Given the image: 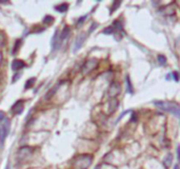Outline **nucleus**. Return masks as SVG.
Masks as SVG:
<instances>
[{
    "label": "nucleus",
    "mask_w": 180,
    "mask_h": 169,
    "mask_svg": "<svg viewBox=\"0 0 180 169\" xmlns=\"http://www.w3.org/2000/svg\"><path fill=\"white\" fill-rule=\"evenodd\" d=\"M93 157L91 154H80L76 157L72 162L73 169H87L91 166Z\"/></svg>",
    "instance_id": "f257e3e1"
},
{
    "label": "nucleus",
    "mask_w": 180,
    "mask_h": 169,
    "mask_svg": "<svg viewBox=\"0 0 180 169\" xmlns=\"http://www.w3.org/2000/svg\"><path fill=\"white\" fill-rule=\"evenodd\" d=\"M154 105H155L156 107H158L159 109H161V110L171 112L176 117H179L180 107L178 106V104H176V102H154Z\"/></svg>",
    "instance_id": "f03ea898"
},
{
    "label": "nucleus",
    "mask_w": 180,
    "mask_h": 169,
    "mask_svg": "<svg viewBox=\"0 0 180 169\" xmlns=\"http://www.w3.org/2000/svg\"><path fill=\"white\" fill-rule=\"evenodd\" d=\"M11 122L8 119H3V124L0 126V147H3L5 138L10 132Z\"/></svg>",
    "instance_id": "7ed1b4c3"
},
{
    "label": "nucleus",
    "mask_w": 180,
    "mask_h": 169,
    "mask_svg": "<svg viewBox=\"0 0 180 169\" xmlns=\"http://www.w3.org/2000/svg\"><path fill=\"white\" fill-rule=\"evenodd\" d=\"M97 65H98V60H97V59H95V58L87 60L84 63V65L82 66V69H81V70H82V74L87 75V74L91 73V72L93 71L96 67H97Z\"/></svg>",
    "instance_id": "20e7f679"
},
{
    "label": "nucleus",
    "mask_w": 180,
    "mask_h": 169,
    "mask_svg": "<svg viewBox=\"0 0 180 169\" xmlns=\"http://www.w3.org/2000/svg\"><path fill=\"white\" fill-rule=\"evenodd\" d=\"M32 154H33V149L31 147H21L18 150V153H17V159H18V161H24L29 157H31Z\"/></svg>",
    "instance_id": "39448f33"
},
{
    "label": "nucleus",
    "mask_w": 180,
    "mask_h": 169,
    "mask_svg": "<svg viewBox=\"0 0 180 169\" xmlns=\"http://www.w3.org/2000/svg\"><path fill=\"white\" fill-rule=\"evenodd\" d=\"M23 108H24L23 100H17V102L12 106V108H11V112H12L13 114H15V115L20 114V113H22Z\"/></svg>",
    "instance_id": "423d86ee"
},
{
    "label": "nucleus",
    "mask_w": 180,
    "mask_h": 169,
    "mask_svg": "<svg viewBox=\"0 0 180 169\" xmlns=\"http://www.w3.org/2000/svg\"><path fill=\"white\" fill-rule=\"evenodd\" d=\"M120 90H121L120 89V86L117 83H112L110 89H109V95L111 97H115V96H117L120 93Z\"/></svg>",
    "instance_id": "0eeeda50"
},
{
    "label": "nucleus",
    "mask_w": 180,
    "mask_h": 169,
    "mask_svg": "<svg viewBox=\"0 0 180 169\" xmlns=\"http://www.w3.org/2000/svg\"><path fill=\"white\" fill-rule=\"evenodd\" d=\"M85 38H87V34H84V33L79 34V36L76 38V41H75V48H74L75 52L78 51V49H80L81 47H82L83 41L85 40Z\"/></svg>",
    "instance_id": "6e6552de"
},
{
    "label": "nucleus",
    "mask_w": 180,
    "mask_h": 169,
    "mask_svg": "<svg viewBox=\"0 0 180 169\" xmlns=\"http://www.w3.org/2000/svg\"><path fill=\"white\" fill-rule=\"evenodd\" d=\"M60 40H59V31L58 30H56V32H55V34H54V36H53V38H52V49H53V51H55V50H57L58 49V47L60 46Z\"/></svg>",
    "instance_id": "1a4fd4ad"
},
{
    "label": "nucleus",
    "mask_w": 180,
    "mask_h": 169,
    "mask_svg": "<svg viewBox=\"0 0 180 169\" xmlns=\"http://www.w3.org/2000/svg\"><path fill=\"white\" fill-rule=\"evenodd\" d=\"M11 67H12V69L14 70V71H18V70H20L25 67V63H24V61L20 60V59H15V60H13Z\"/></svg>",
    "instance_id": "9d476101"
},
{
    "label": "nucleus",
    "mask_w": 180,
    "mask_h": 169,
    "mask_svg": "<svg viewBox=\"0 0 180 169\" xmlns=\"http://www.w3.org/2000/svg\"><path fill=\"white\" fill-rule=\"evenodd\" d=\"M71 33V29L68 27H64V29L62 30V32L59 34V40L60 42L63 41L64 39H66V38L68 37V35H70Z\"/></svg>",
    "instance_id": "9b49d317"
},
{
    "label": "nucleus",
    "mask_w": 180,
    "mask_h": 169,
    "mask_svg": "<svg viewBox=\"0 0 180 169\" xmlns=\"http://www.w3.org/2000/svg\"><path fill=\"white\" fill-rule=\"evenodd\" d=\"M109 110H110V113L114 112L115 110H116V108L118 107V100L116 99V98H113L112 100H110L109 102Z\"/></svg>",
    "instance_id": "f8f14e48"
},
{
    "label": "nucleus",
    "mask_w": 180,
    "mask_h": 169,
    "mask_svg": "<svg viewBox=\"0 0 180 169\" xmlns=\"http://www.w3.org/2000/svg\"><path fill=\"white\" fill-rule=\"evenodd\" d=\"M172 161H173V155L171 154V153H169L168 155H166V158H164L163 160V165L166 168H170L171 164H172Z\"/></svg>",
    "instance_id": "ddd939ff"
},
{
    "label": "nucleus",
    "mask_w": 180,
    "mask_h": 169,
    "mask_svg": "<svg viewBox=\"0 0 180 169\" xmlns=\"http://www.w3.org/2000/svg\"><path fill=\"white\" fill-rule=\"evenodd\" d=\"M55 8H56L57 12L64 13V12H66V11H68V3H61V4H59V5H56V6H55Z\"/></svg>",
    "instance_id": "4468645a"
},
{
    "label": "nucleus",
    "mask_w": 180,
    "mask_h": 169,
    "mask_svg": "<svg viewBox=\"0 0 180 169\" xmlns=\"http://www.w3.org/2000/svg\"><path fill=\"white\" fill-rule=\"evenodd\" d=\"M125 80H126V91H128V93L133 94L134 90H133V86H132V83H131L130 77H128V76H126Z\"/></svg>",
    "instance_id": "2eb2a0df"
},
{
    "label": "nucleus",
    "mask_w": 180,
    "mask_h": 169,
    "mask_svg": "<svg viewBox=\"0 0 180 169\" xmlns=\"http://www.w3.org/2000/svg\"><path fill=\"white\" fill-rule=\"evenodd\" d=\"M35 82H36V78H35V77L30 78V80H27V83H25L24 88H25V89H30V88L33 87V85H34V83H35Z\"/></svg>",
    "instance_id": "dca6fc26"
},
{
    "label": "nucleus",
    "mask_w": 180,
    "mask_h": 169,
    "mask_svg": "<svg viewBox=\"0 0 180 169\" xmlns=\"http://www.w3.org/2000/svg\"><path fill=\"white\" fill-rule=\"evenodd\" d=\"M58 87H59V84L57 85L55 88H53V89L51 90V91H49V94H46V99H50V98L52 97V96L55 94V92L57 91V89H58Z\"/></svg>",
    "instance_id": "f3484780"
},
{
    "label": "nucleus",
    "mask_w": 180,
    "mask_h": 169,
    "mask_svg": "<svg viewBox=\"0 0 180 169\" xmlns=\"http://www.w3.org/2000/svg\"><path fill=\"white\" fill-rule=\"evenodd\" d=\"M53 21H54V17H52L51 15H46V16H44L43 23H46V24H50V23H52Z\"/></svg>",
    "instance_id": "a211bd4d"
},
{
    "label": "nucleus",
    "mask_w": 180,
    "mask_h": 169,
    "mask_svg": "<svg viewBox=\"0 0 180 169\" xmlns=\"http://www.w3.org/2000/svg\"><path fill=\"white\" fill-rule=\"evenodd\" d=\"M158 63H159L160 66H164L166 63V56H163V55H159L158 56Z\"/></svg>",
    "instance_id": "6ab92c4d"
},
{
    "label": "nucleus",
    "mask_w": 180,
    "mask_h": 169,
    "mask_svg": "<svg viewBox=\"0 0 180 169\" xmlns=\"http://www.w3.org/2000/svg\"><path fill=\"white\" fill-rule=\"evenodd\" d=\"M120 4H121V1H115L114 3L112 4V8H111V13L114 12V11H116Z\"/></svg>",
    "instance_id": "aec40b11"
},
{
    "label": "nucleus",
    "mask_w": 180,
    "mask_h": 169,
    "mask_svg": "<svg viewBox=\"0 0 180 169\" xmlns=\"http://www.w3.org/2000/svg\"><path fill=\"white\" fill-rule=\"evenodd\" d=\"M20 44H21V40L18 39V40L16 41V44H15L14 49H13V54H16L17 51H18V49H19V47H20Z\"/></svg>",
    "instance_id": "412c9836"
},
{
    "label": "nucleus",
    "mask_w": 180,
    "mask_h": 169,
    "mask_svg": "<svg viewBox=\"0 0 180 169\" xmlns=\"http://www.w3.org/2000/svg\"><path fill=\"white\" fill-rule=\"evenodd\" d=\"M87 15H84V16H82L80 19H78V21H77V25H78V27H79V25H81V24H82V23H83V21H84L85 19H87Z\"/></svg>",
    "instance_id": "4be33fe9"
},
{
    "label": "nucleus",
    "mask_w": 180,
    "mask_h": 169,
    "mask_svg": "<svg viewBox=\"0 0 180 169\" xmlns=\"http://www.w3.org/2000/svg\"><path fill=\"white\" fill-rule=\"evenodd\" d=\"M20 75H21L20 72H17V73H15L14 77H13V80H12V83H16L17 80H18V78L20 77Z\"/></svg>",
    "instance_id": "5701e85b"
},
{
    "label": "nucleus",
    "mask_w": 180,
    "mask_h": 169,
    "mask_svg": "<svg viewBox=\"0 0 180 169\" xmlns=\"http://www.w3.org/2000/svg\"><path fill=\"white\" fill-rule=\"evenodd\" d=\"M128 112H130V110H128V111H124V112L123 113H122V114H120L119 115V117H118V119H117V121H116V123H118V122L120 121V119H122V117H123L124 116V115H125V114H128Z\"/></svg>",
    "instance_id": "b1692460"
},
{
    "label": "nucleus",
    "mask_w": 180,
    "mask_h": 169,
    "mask_svg": "<svg viewBox=\"0 0 180 169\" xmlns=\"http://www.w3.org/2000/svg\"><path fill=\"white\" fill-rule=\"evenodd\" d=\"M131 122H133V123L137 122V115H136V113H135V112H133L132 117H131Z\"/></svg>",
    "instance_id": "393cba45"
},
{
    "label": "nucleus",
    "mask_w": 180,
    "mask_h": 169,
    "mask_svg": "<svg viewBox=\"0 0 180 169\" xmlns=\"http://www.w3.org/2000/svg\"><path fill=\"white\" fill-rule=\"evenodd\" d=\"M95 28H97V23H93V24H92V28L90 29V32H89V33H92V32L94 31V29H95Z\"/></svg>",
    "instance_id": "a878e982"
},
{
    "label": "nucleus",
    "mask_w": 180,
    "mask_h": 169,
    "mask_svg": "<svg viewBox=\"0 0 180 169\" xmlns=\"http://www.w3.org/2000/svg\"><path fill=\"white\" fill-rule=\"evenodd\" d=\"M172 75H174L175 80H176V82H178V73H177V72H174V73H173Z\"/></svg>",
    "instance_id": "bb28decb"
},
{
    "label": "nucleus",
    "mask_w": 180,
    "mask_h": 169,
    "mask_svg": "<svg viewBox=\"0 0 180 169\" xmlns=\"http://www.w3.org/2000/svg\"><path fill=\"white\" fill-rule=\"evenodd\" d=\"M3 119H4V113L2 111H0V121H2Z\"/></svg>",
    "instance_id": "cd10ccee"
},
{
    "label": "nucleus",
    "mask_w": 180,
    "mask_h": 169,
    "mask_svg": "<svg viewBox=\"0 0 180 169\" xmlns=\"http://www.w3.org/2000/svg\"><path fill=\"white\" fill-rule=\"evenodd\" d=\"M174 169H179V166H178V164H176V165L174 166Z\"/></svg>",
    "instance_id": "c85d7f7f"
},
{
    "label": "nucleus",
    "mask_w": 180,
    "mask_h": 169,
    "mask_svg": "<svg viewBox=\"0 0 180 169\" xmlns=\"http://www.w3.org/2000/svg\"><path fill=\"white\" fill-rule=\"evenodd\" d=\"M1 61H2V54L1 52H0V63H1Z\"/></svg>",
    "instance_id": "c756f323"
},
{
    "label": "nucleus",
    "mask_w": 180,
    "mask_h": 169,
    "mask_svg": "<svg viewBox=\"0 0 180 169\" xmlns=\"http://www.w3.org/2000/svg\"><path fill=\"white\" fill-rule=\"evenodd\" d=\"M5 169H8V166H6V167H5Z\"/></svg>",
    "instance_id": "7c9ffc66"
}]
</instances>
